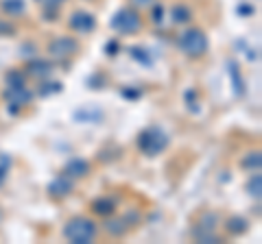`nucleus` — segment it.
I'll return each instance as SVG.
<instances>
[{
    "label": "nucleus",
    "mask_w": 262,
    "mask_h": 244,
    "mask_svg": "<svg viewBox=\"0 0 262 244\" xmlns=\"http://www.w3.org/2000/svg\"><path fill=\"white\" fill-rule=\"evenodd\" d=\"M129 57H134V59L140 61L142 66H151V63H153L149 51H146V48H142V46H131V48H129Z\"/></svg>",
    "instance_id": "obj_22"
},
{
    "label": "nucleus",
    "mask_w": 262,
    "mask_h": 244,
    "mask_svg": "<svg viewBox=\"0 0 262 244\" xmlns=\"http://www.w3.org/2000/svg\"><path fill=\"white\" fill-rule=\"evenodd\" d=\"M33 94L31 89L24 85V87H7L5 89V101H7V111L9 113H18L22 107H27V105L33 101Z\"/></svg>",
    "instance_id": "obj_8"
},
{
    "label": "nucleus",
    "mask_w": 262,
    "mask_h": 244,
    "mask_svg": "<svg viewBox=\"0 0 262 244\" xmlns=\"http://www.w3.org/2000/svg\"><path fill=\"white\" fill-rule=\"evenodd\" d=\"M0 218H3V211H0Z\"/></svg>",
    "instance_id": "obj_32"
},
{
    "label": "nucleus",
    "mask_w": 262,
    "mask_h": 244,
    "mask_svg": "<svg viewBox=\"0 0 262 244\" xmlns=\"http://www.w3.org/2000/svg\"><path fill=\"white\" fill-rule=\"evenodd\" d=\"M225 229L232 233V235H243V233H247L249 223L245 221L243 216H229L227 223H225Z\"/></svg>",
    "instance_id": "obj_15"
},
{
    "label": "nucleus",
    "mask_w": 262,
    "mask_h": 244,
    "mask_svg": "<svg viewBox=\"0 0 262 244\" xmlns=\"http://www.w3.org/2000/svg\"><path fill=\"white\" fill-rule=\"evenodd\" d=\"M136 144H138V151H140L142 155H146V157H158V155H162V153L168 149L170 137H168V133L164 131L162 127H155L153 125V127H146L144 131L138 133Z\"/></svg>",
    "instance_id": "obj_2"
},
{
    "label": "nucleus",
    "mask_w": 262,
    "mask_h": 244,
    "mask_svg": "<svg viewBox=\"0 0 262 244\" xmlns=\"http://www.w3.org/2000/svg\"><path fill=\"white\" fill-rule=\"evenodd\" d=\"M5 83L7 87H24L27 85V75H24V70H9L5 75Z\"/></svg>",
    "instance_id": "obj_18"
},
{
    "label": "nucleus",
    "mask_w": 262,
    "mask_h": 244,
    "mask_svg": "<svg viewBox=\"0 0 262 244\" xmlns=\"http://www.w3.org/2000/svg\"><path fill=\"white\" fill-rule=\"evenodd\" d=\"M110 29L122 37L138 35L142 31V18L134 7H120V9L110 18Z\"/></svg>",
    "instance_id": "obj_4"
},
{
    "label": "nucleus",
    "mask_w": 262,
    "mask_h": 244,
    "mask_svg": "<svg viewBox=\"0 0 262 244\" xmlns=\"http://www.w3.org/2000/svg\"><path fill=\"white\" fill-rule=\"evenodd\" d=\"M122 96H127V99H140V92H134V89H122Z\"/></svg>",
    "instance_id": "obj_31"
},
{
    "label": "nucleus",
    "mask_w": 262,
    "mask_h": 244,
    "mask_svg": "<svg viewBox=\"0 0 262 244\" xmlns=\"http://www.w3.org/2000/svg\"><path fill=\"white\" fill-rule=\"evenodd\" d=\"M216 225H219V216L214 211H203L199 223L192 227V238L196 242H206V244H214V242H223L216 235Z\"/></svg>",
    "instance_id": "obj_5"
},
{
    "label": "nucleus",
    "mask_w": 262,
    "mask_h": 244,
    "mask_svg": "<svg viewBox=\"0 0 262 244\" xmlns=\"http://www.w3.org/2000/svg\"><path fill=\"white\" fill-rule=\"evenodd\" d=\"M96 235H98V227L88 216H75L63 225V238L70 244H92Z\"/></svg>",
    "instance_id": "obj_1"
},
{
    "label": "nucleus",
    "mask_w": 262,
    "mask_h": 244,
    "mask_svg": "<svg viewBox=\"0 0 262 244\" xmlns=\"http://www.w3.org/2000/svg\"><path fill=\"white\" fill-rule=\"evenodd\" d=\"M79 51H81L79 42L70 35L55 37V39H51V44H48V55L55 57V59H70V57H75Z\"/></svg>",
    "instance_id": "obj_6"
},
{
    "label": "nucleus",
    "mask_w": 262,
    "mask_h": 244,
    "mask_svg": "<svg viewBox=\"0 0 262 244\" xmlns=\"http://www.w3.org/2000/svg\"><path fill=\"white\" fill-rule=\"evenodd\" d=\"M155 3H158V0H129V5L134 7V9H149Z\"/></svg>",
    "instance_id": "obj_27"
},
{
    "label": "nucleus",
    "mask_w": 262,
    "mask_h": 244,
    "mask_svg": "<svg viewBox=\"0 0 262 244\" xmlns=\"http://www.w3.org/2000/svg\"><path fill=\"white\" fill-rule=\"evenodd\" d=\"M241 166H243L245 170H249V173H256V170H260V166H262V157H260V151L247 153V155L243 157Z\"/></svg>",
    "instance_id": "obj_19"
},
{
    "label": "nucleus",
    "mask_w": 262,
    "mask_h": 244,
    "mask_svg": "<svg viewBox=\"0 0 262 244\" xmlns=\"http://www.w3.org/2000/svg\"><path fill=\"white\" fill-rule=\"evenodd\" d=\"M0 11L9 18H22V13L27 11V3L24 0H0Z\"/></svg>",
    "instance_id": "obj_14"
},
{
    "label": "nucleus",
    "mask_w": 262,
    "mask_h": 244,
    "mask_svg": "<svg viewBox=\"0 0 262 244\" xmlns=\"http://www.w3.org/2000/svg\"><path fill=\"white\" fill-rule=\"evenodd\" d=\"M247 194L253 197L256 201H260V194H262V177H260V170L253 173V177H249L247 181Z\"/></svg>",
    "instance_id": "obj_20"
},
{
    "label": "nucleus",
    "mask_w": 262,
    "mask_h": 244,
    "mask_svg": "<svg viewBox=\"0 0 262 244\" xmlns=\"http://www.w3.org/2000/svg\"><path fill=\"white\" fill-rule=\"evenodd\" d=\"M184 96H186V101H188V107H190V111H194V113L199 111V107L194 105V103H196V94L192 92V89H188V92H186Z\"/></svg>",
    "instance_id": "obj_28"
},
{
    "label": "nucleus",
    "mask_w": 262,
    "mask_h": 244,
    "mask_svg": "<svg viewBox=\"0 0 262 244\" xmlns=\"http://www.w3.org/2000/svg\"><path fill=\"white\" fill-rule=\"evenodd\" d=\"M75 190V181L68 177V175H59V177H55L51 183H48V194H51L53 199H66L68 194Z\"/></svg>",
    "instance_id": "obj_10"
},
{
    "label": "nucleus",
    "mask_w": 262,
    "mask_h": 244,
    "mask_svg": "<svg viewBox=\"0 0 262 244\" xmlns=\"http://www.w3.org/2000/svg\"><path fill=\"white\" fill-rule=\"evenodd\" d=\"M90 173V161L83 157H75L70 159L68 164L63 166V175H68L70 179H81V177H88Z\"/></svg>",
    "instance_id": "obj_13"
},
{
    "label": "nucleus",
    "mask_w": 262,
    "mask_h": 244,
    "mask_svg": "<svg viewBox=\"0 0 262 244\" xmlns=\"http://www.w3.org/2000/svg\"><path fill=\"white\" fill-rule=\"evenodd\" d=\"M9 166H11V159H7V157H0V185L5 183L7 173H9Z\"/></svg>",
    "instance_id": "obj_26"
},
{
    "label": "nucleus",
    "mask_w": 262,
    "mask_h": 244,
    "mask_svg": "<svg viewBox=\"0 0 262 244\" xmlns=\"http://www.w3.org/2000/svg\"><path fill=\"white\" fill-rule=\"evenodd\" d=\"M170 20H173V24H190L192 11L188 9L186 5H175L173 9H170Z\"/></svg>",
    "instance_id": "obj_17"
},
{
    "label": "nucleus",
    "mask_w": 262,
    "mask_h": 244,
    "mask_svg": "<svg viewBox=\"0 0 262 244\" xmlns=\"http://www.w3.org/2000/svg\"><path fill=\"white\" fill-rule=\"evenodd\" d=\"M116 207H118V203L112 197H98L90 203V209H92L96 216H103V218H110L116 214Z\"/></svg>",
    "instance_id": "obj_12"
},
{
    "label": "nucleus",
    "mask_w": 262,
    "mask_h": 244,
    "mask_svg": "<svg viewBox=\"0 0 262 244\" xmlns=\"http://www.w3.org/2000/svg\"><path fill=\"white\" fill-rule=\"evenodd\" d=\"M68 27L75 31V33L88 35V33H92V31L96 29V18L90 11H75L70 15V20H68Z\"/></svg>",
    "instance_id": "obj_9"
},
{
    "label": "nucleus",
    "mask_w": 262,
    "mask_h": 244,
    "mask_svg": "<svg viewBox=\"0 0 262 244\" xmlns=\"http://www.w3.org/2000/svg\"><path fill=\"white\" fill-rule=\"evenodd\" d=\"M35 3L44 9V13H46V18H48V20H55L57 9H59V7L66 3V0H35Z\"/></svg>",
    "instance_id": "obj_21"
},
{
    "label": "nucleus",
    "mask_w": 262,
    "mask_h": 244,
    "mask_svg": "<svg viewBox=\"0 0 262 244\" xmlns=\"http://www.w3.org/2000/svg\"><path fill=\"white\" fill-rule=\"evenodd\" d=\"M227 70H229V77H232V85H234V94L236 96H245V81L241 77V70L234 61H227Z\"/></svg>",
    "instance_id": "obj_16"
},
{
    "label": "nucleus",
    "mask_w": 262,
    "mask_h": 244,
    "mask_svg": "<svg viewBox=\"0 0 262 244\" xmlns=\"http://www.w3.org/2000/svg\"><path fill=\"white\" fill-rule=\"evenodd\" d=\"M253 11H256V9H253L251 5H238V7H236V13L243 15V18H249V15H253Z\"/></svg>",
    "instance_id": "obj_29"
},
{
    "label": "nucleus",
    "mask_w": 262,
    "mask_h": 244,
    "mask_svg": "<svg viewBox=\"0 0 262 244\" xmlns=\"http://www.w3.org/2000/svg\"><path fill=\"white\" fill-rule=\"evenodd\" d=\"M13 35H15V27L9 20L0 18V37H13Z\"/></svg>",
    "instance_id": "obj_25"
},
{
    "label": "nucleus",
    "mask_w": 262,
    "mask_h": 244,
    "mask_svg": "<svg viewBox=\"0 0 262 244\" xmlns=\"http://www.w3.org/2000/svg\"><path fill=\"white\" fill-rule=\"evenodd\" d=\"M57 92H61V83H57V81H53V83H42V87H39V96H51Z\"/></svg>",
    "instance_id": "obj_24"
},
{
    "label": "nucleus",
    "mask_w": 262,
    "mask_h": 244,
    "mask_svg": "<svg viewBox=\"0 0 262 244\" xmlns=\"http://www.w3.org/2000/svg\"><path fill=\"white\" fill-rule=\"evenodd\" d=\"M149 9H151V20H153L155 24H162V22H164V15H166V9H164L162 5H158V3L151 5Z\"/></svg>",
    "instance_id": "obj_23"
},
{
    "label": "nucleus",
    "mask_w": 262,
    "mask_h": 244,
    "mask_svg": "<svg viewBox=\"0 0 262 244\" xmlns=\"http://www.w3.org/2000/svg\"><path fill=\"white\" fill-rule=\"evenodd\" d=\"M51 72H53V66H51V61H46V59H29L27 68H24V75L39 79V81L51 77Z\"/></svg>",
    "instance_id": "obj_11"
},
{
    "label": "nucleus",
    "mask_w": 262,
    "mask_h": 244,
    "mask_svg": "<svg viewBox=\"0 0 262 244\" xmlns=\"http://www.w3.org/2000/svg\"><path fill=\"white\" fill-rule=\"evenodd\" d=\"M138 223H140V211L131 209V211H127L125 216L114 218V221H107V223H105V229H107V233L114 235V238H122V235H127L131 227H136Z\"/></svg>",
    "instance_id": "obj_7"
},
{
    "label": "nucleus",
    "mask_w": 262,
    "mask_h": 244,
    "mask_svg": "<svg viewBox=\"0 0 262 244\" xmlns=\"http://www.w3.org/2000/svg\"><path fill=\"white\" fill-rule=\"evenodd\" d=\"M177 46L186 57H190V59H199V57H203L208 53L210 39H208V35H206V31L203 29L190 27V29H186L184 33L179 35Z\"/></svg>",
    "instance_id": "obj_3"
},
{
    "label": "nucleus",
    "mask_w": 262,
    "mask_h": 244,
    "mask_svg": "<svg viewBox=\"0 0 262 244\" xmlns=\"http://www.w3.org/2000/svg\"><path fill=\"white\" fill-rule=\"evenodd\" d=\"M118 42H116V39H110V42L107 44H105V53H107L110 57H116L118 55Z\"/></svg>",
    "instance_id": "obj_30"
}]
</instances>
